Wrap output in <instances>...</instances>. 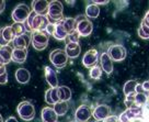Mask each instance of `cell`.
<instances>
[{"mask_svg":"<svg viewBox=\"0 0 149 122\" xmlns=\"http://www.w3.org/2000/svg\"><path fill=\"white\" fill-rule=\"evenodd\" d=\"M76 31L80 36H89L93 31V24L86 15L76 18Z\"/></svg>","mask_w":149,"mask_h":122,"instance_id":"obj_3","label":"cell"},{"mask_svg":"<svg viewBox=\"0 0 149 122\" xmlns=\"http://www.w3.org/2000/svg\"><path fill=\"white\" fill-rule=\"evenodd\" d=\"M148 101V97L145 93H139V94H135V103L137 107H141L146 104Z\"/></svg>","mask_w":149,"mask_h":122,"instance_id":"obj_32","label":"cell"},{"mask_svg":"<svg viewBox=\"0 0 149 122\" xmlns=\"http://www.w3.org/2000/svg\"><path fill=\"white\" fill-rule=\"evenodd\" d=\"M124 113L126 114V117L128 118V120L130 122L134 121V120H137V119H140L143 117V110L140 107H132V108H127L124 111Z\"/></svg>","mask_w":149,"mask_h":122,"instance_id":"obj_19","label":"cell"},{"mask_svg":"<svg viewBox=\"0 0 149 122\" xmlns=\"http://www.w3.org/2000/svg\"><path fill=\"white\" fill-rule=\"evenodd\" d=\"M5 122H18V120H17L14 117H9Z\"/></svg>","mask_w":149,"mask_h":122,"instance_id":"obj_44","label":"cell"},{"mask_svg":"<svg viewBox=\"0 0 149 122\" xmlns=\"http://www.w3.org/2000/svg\"><path fill=\"white\" fill-rule=\"evenodd\" d=\"M99 14H100V8H99V6L94 5V4L87 6V8H86V17L87 18L95 19V18L99 17Z\"/></svg>","mask_w":149,"mask_h":122,"instance_id":"obj_27","label":"cell"},{"mask_svg":"<svg viewBox=\"0 0 149 122\" xmlns=\"http://www.w3.org/2000/svg\"><path fill=\"white\" fill-rule=\"evenodd\" d=\"M44 74H45V78H46L47 84L51 86L52 88L54 87H58V78H57V74L56 72L51 68L49 66H45L44 68Z\"/></svg>","mask_w":149,"mask_h":122,"instance_id":"obj_15","label":"cell"},{"mask_svg":"<svg viewBox=\"0 0 149 122\" xmlns=\"http://www.w3.org/2000/svg\"><path fill=\"white\" fill-rule=\"evenodd\" d=\"M63 24L68 34L76 31V18H64Z\"/></svg>","mask_w":149,"mask_h":122,"instance_id":"obj_29","label":"cell"},{"mask_svg":"<svg viewBox=\"0 0 149 122\" xmlns=\"http://www.w3.org/2000/svg\"><path fill=\"white\" fill-rule=\"evenodd\" d=\"M11 28L13 30L15 36H20V35H23L25 33H28L24 23H15V22H14V23L11 25Z\"/></svg>","mask_w":149,"mask_h":122,"instance_id":"obj_31","label":"cell"},{"mask_svg":"<svg viewBox=\"0 0 149 122\" xmlns=\"http://www.w3.org/2000/svg\"><path fill=\"white\" fill-rule=\"evenodd\" d=\"M59 101H68L71 98V90L67 86H58L57 87Z\"/></svg>","mask_w":149,"mask_h":122,"instance_id":"obj_24","label":"cell"},{"mask_svg":"<svg viewBox=\"0 0 149 122\" xmlns=\"http://www.w3.org/2000/svg\"><path fill=\"white\" fill-rule=\"evenodd\" d=\"M49 24V21L46 15L37 14L32 11L29 15L28 20L24 22L26 32H34V31H45L46 27Z\"/></svg>","mask_w":149,"mask_h":122,"instance_id":"obj_1","label":"cell"},{"mask_svg":"<svg viewBox=\"0 0 149 122\" xmlns=\"http://www.w3.org/2000/svg\"><path fill=\"white\" fill-rule=\"evenodd\" d=\"M31 12L32 11L29 8L28 5L20 4V5H18L14 8V10L11 13V17H12V19H13L15 23H24L28 20L29 15H30Z\"/></svg>","mask_w":149,"mask_h":122,"instance_id":"obj_7","label":"cell"},{"mask_svg":"<svg viewBox=\"0 0 149 122\" xmlns=\"http://www.w3.org/2000/svg\"><path fill=\"white\" fill-rule=\"evenodd\" d=\"M17 111L19 117L23 121H31L35 117V108L30 101H22L19 103Z\"/></svg>","mask_w":149,"mask_h":122,"instance_id":"obj_5","label":"cell"},{"mask_svg":"<svg viewBox=\"0 0 149 122\" xmlns=\"http://www.w3.org/2000/svg\"><path fill=\"white\" fill-rule=\"evenodd\" d=\"M70 122H77V121H76V120H74V121H70Z\"/></svg>","mask_w":149,"mask_h":122,"instance_id":"obj_48","label":"cell"},{"mask_svg":"<svg viewBox=\"0 0 149 122\" xmlns=\"http://www.w3.org/2000/svg\"><path fill=\"white\" fill-rule=\"evenodd\" d=\"M6 73H7V68H6V66L1 67V68H0V75H3V74H6Z\"/></svg>","mask_w":149,"mask_h":122,"instance_id":"obj_45","label":"cell"},{"mask_svg":"<svg viewBox=\"0 0 149 122\" xmlns=\"http://www.w3.org/2000/svg\"><path fill=\"white\" fill-rule=\"evenodd\" d=\"M48 6H49L48 1H45V0H35V1H32V11H34L37 14L46 15L47 11H48Z\"/></svg>","mask_w":149,"mask_h":122,"instance_id":"obj_13","label":"cell"},{"mask_svg":"<svg viewBox=\"0 0 149 122\" xmlns=\"http://www.w3.org/2000/svg\"><path fill=\"white\" fill-rule=\"evenodd\" d=\"M138 83L136 80H128L126 81L124 87H123V93L125 96H128V95L132 94H136V87H137Z\"/></svg>","mask_w":149,"mask_h":122,"instance_id":"obj_28","label":"cell"},{"mask_svg":"<svg viewBox=\"0 0 149 122\" xmlns=\"http://www.w3.org/2000/svg\"><path fill=\"white\" fill-rule=\"evenodd\" d=\"M31 42H32L31 36L29 35L28 33H25V34H23V35L15 36L12 43H13L14 48H19V50H28V47Z\"/></svg>","mask_w":149,"mask_h":122,"instance_id":"obj_12","label":"cell"},{"mask_svg":"<svg viewBox=\"0 0 149 122\" xmlns=\"http://www.w3.org/2000/svg\"><path fill=\"white\" fill-rule=\"evenodd\" d=\"M100 62H101L102 71L105 72L107 75L112 74V72H113V61L111 60V57L109 56L107 53H102V54H101Z\"/></svg>","mask_w":149,"mask_h":122,"instance_id":"obj_17","label":"cell"},{"mask_svg":"<svg viewBox=\"0 0 149 122\" xmlns=\"http://www.w3.org/2000/svg\"><path fill=\"white\" fill-rule=\"evenodd\" d=\"M42 122H57L58 116L52 107H44L41 112Z\"/></svg>","mask_w":149,"mask_h":122,"instance_id":"obj_14","label":"cell"},{"mask_svg":"<svg viewBox=\"0 0 149 122\" xmlns=\"http://www.w3.org/2000/svg\"><path fill=\"white\" fill-rule=\"evenodd\" d=\"M2 39L5 40L6 42H13L14 38H15V34H14L13 30L11 28V25L10 27H5V28L1 29V34H0Z\"/></svg>","mask_w":149,"mask_h":122,"instance_id":"obj_26","label":"cell"},{"mask_svg":"<svg viewBox=\"0 0 149 122\" xmlns=\"http://www.w3.org/2000/svg\"><path fill=\"white\" fill-rule=\"evenodd\" d=\"M65 53L68 58H77L81 53V47L78 43H69L66 44Z\"/></svg>","mask_w":149,"mask_h":122,"instance_id":"obj_16","label":"cell"},{"mask_svg":"<svg viewBox=\"0 0 149 122\" xmlns=\"http://www.w3.org/2000/svg\"><path fill=\"white\" fill-rule=\"evenodd\" d=\"M91 117H92V111L90 107L86 104L78 107L74 112V119L77 122H88Z\"/></svg>","mask_w":149,"mask_h":122,"instance_id":"obj_10","label":"cell"},{"mask_svg":"<svg viewBox=\"0 0 149 122\" xmlns=\"http://www.w3.org/2000/svg\"><path fill=\"white\" fill-rule=\"evenodd\" d=\"M8 83V73L0 75V85H6Z\"/></svg>","mask_w":149,"mask_h":122,"instance_id":"obj_37","label":"cell"},{"mask_svg":"<svg viewBox=\"0 0 149 122\" xmlns=\"http://www.w3.org/2000/svg\"><path fill=\"white\" fill-rule=\"evenodd\" d=\"M6 8V1H3V0H0V13L5 10Z\"/></svg>","mask_w":149,"mask_h":122,"instance_id":"obj_42","label":"cell"},{"mask_svg":"<svg viewBox=\"0 0 149 122\" xmlns=\"http://www.w3.org/2000/svg\"><path fill=\"white\" fill-rule=\"evenodd\" d=\"M141 87H143L144 91H149V80H147V81H144V83L141 84Z\"/></svg>","mask_w":149,"mask_h":122,"instance_id":"obj_40","label":"cell"},{"mask_svg":"<svg viewBox=\"0 0 149 122\" xmlns=\"http://www.w3.org/2000/svg\"><path fill=\"white\" fill-rule=\"evenodd\" d=\"M12 53H13V48L10 45L0 47V57L3 61L5 65L8 64L10 61H12Z\"/></svg>","mask_w":149,"mask_h":122,"instance_id":"obj_23","label":"cell"},{"mask_svg":"<svg viewBox=\"0 0 149 122\" xmlns=\"http://www.w3.org/2000/svg\"><path fill=\"white\" fill-rule=\"evenodd\" d=\"M102 73H103L102 67L99 65H95L90 68V71H89V76H90V78H92V79L98 80L101 78Z\"/></svg>","mask_w":149,"mask_h":122,"instance_id":"obj_30","label":"cell"},{"mask_svg":"<svg viewBox=\"0 0 149 122\" xmlns=\"http://www.w3.org/2000/svg\"><path fill=\"white\" fill-rule=\"evenodd\" d=\"M0 34H1V29H0Z\"/></svg>","mask_w":149,"mask_h":122,"instance_id":"obj_49","label":"cell"},{"mask_svg":"<svg viewBox=\"0 0 149 122\" xmlns=\"http://www.w3.org/2000/svg\"><path fill=\"white\" fill-rule=\"evenodd\" d=\"M0 122H5V121H3V118H2V116H1V114H0Z\"/></svg>","mask_w":149,"mask_h":122,"instance_id":"obj_47","label":"cell"},{"mask_svg":"<svg viewBox=\"0 0 149 122\" xmlns=\"http://www.w3.org/2000/svg\"><path fill=\"white\" fill-rule=\"evenodd\" d=\"M103 122H118V118L116 116H109L105 120H103Z\"/></svg>","mask_w":149,"mask_h":122,"instance_id":"obj_38","label":"cell"},{"mask_svg":"<svg viewBox=\"0 0 149 122\" xmlns=\"http://www.w3.org/2000/svg\"><path fill=\"white\" fill-rule=\"evenodd\" d=\"M31 78V74L26 68H18L15 72V79L20 84H28Z\"/></svg>","mask_w":149,"mask_h":122,"instance_id":"obj_20","label":"cell"},{"mask_svg":"<svg viewBox=\"0 0 149 122\" xmlns=\"http://www.w3.org/2000/svg\"><path fill=\"white\" fill-rule=\"evenodd\" d=\"M138 36L141 39H144V40H147L149 39V28L144 23V22H141L140 23V27L138 28Z\"/></svg>","mask_w":149,"mask_h":122,"instance_id":"obj_33","label":"cell"},{"mask_svg":"<svg viewBox=\"0 0 149 122\" xmlns=\"http://www.w3.org/2000/svg\"><path fill=\"white\" fill-rule=\"evenodd\" d=\"M107 54L111 57L112 61L114 62H122L126 58L127 55V51L126 48L121 44H114L111 45L107 50Z\"/></svg>","mask_w":149,"mask_h":122,"instance_id":"obj_8","label":"cell"},{"mask_svg":"<svg viewBox=\"0 0 149 122\" xmlns=\"http://www.w3.org/2000/svg\"><path fill=\"white\" fill-rule=\"evenodd\" d=\"M141 22H144V23L149 28V11L146 14H145L144 19H143V21H141Z\"/></svg>","mask_w":149,"mask_h":122,"instance_id":"obj_39","label":"cell"},{"mask_svg":"<svg viewBox=\"0 0 149 122\" xmlns=\"http://www.w3.org/2000/svg\"><path fill=\"white\" fill-rule=\"evenodd\" d=\"M68 108H69V106H68L67 101H58L53 106V109L55 110V112L57 113L58 117L59 116H65L68 111Z\"/></svg>","mask_w":149,"mask_h":122,"instance_id":"obj_25","label":"cell"},{"mask_svg":"<svg viewBox=\"0 0 149 122\" xmlns=\"http://www.w3.org/2000/svg\"><path fill=\"white\" fill-rule=\"evenodd\" d=\"M63 11H64V7H63V4L57 1V0H54V1H51L49 2V6H48V11H47V19L49 21V23H57L61 20L64 19L63 18Z\"/></svg>","mask_w":149,"mask_h":122,"instance_id":"obj_2","label":"cell"},{"mask_svg":"<svg viewBox=\"0 0 149 122\" xmlns=\"http://www.w3.org/2000/svg\"><path fill=\"white\" fill-rule=\"evenodd\" d=\"M79 39H80V35L78 34L77 31H74V32L70 33V34L67 35L65 42H66V44H69V43H78L79 42Z\"/></svg>","mask_w":149,"mask_h":122,"instance_id":"obj_34","label":"cell"},{"mask_svg":"<svg viewBox=\"0 0 149 122\" xmlns=\"http://www.w3.org/2000/svg\"><path fill=\"white\" fill-rule=\"evenodd\" d=\"M68 33L66 32L65 28H64V24H63V20L57 22L56 23V29H55V33H54V38L58 41H65L66 38H67Z\"/></svg>","mask_w":149,"mask_h":122,"instance_id":"obj_22","label":"cell"},{"mask_svg":"<svg viewBox=\"0 0 149 122\" xmlns=\"http://www.w3.org/2000/svg\"><path fill=\"white\" fill-rule=\"evenodd\" d=\"M28 57V50H19V48H13L12 53V61L18 63V64H23L26 61Z\"/></svg>","mask_w":149,"mask_h":122,"instance_id":"obj_21","label":"cell"},{"mask_svg":"<svg viewBox=\"0 0 149 122\" xmlns=\"http://www.w3.org/2000/svg\"><path fill=\"white\" fill-rule=\"evenodd\" d=\"M125 104L127 106V108H132V107H136V103H135V94H132L126 96L125 98Z\"/></svg>","mask_w":149,"mask_h":122,"instance_id":"obj_35","label":"cell"},{"mask_svg":"<svg viewBox=\"0 0 149 122\" xmlns=\"http://www.w3.org/2000/svg\"><path fill=\"white\" fill-rule=\"evenodd\" d=\"M99 61V52L95 48H91L84 53L82 57V64L87 68H91L93 66L98 65Z\"/></svg>","mask_w":149,"mask_h":122,"instance_id":"obj_9","label":"cell"},{"mask_svg":"<svg viewBox=\"0 0 149 122\" xmlns=\"http://www.w3.org/2000/svg\"><path fill=\"white\" fill-rule=\"evenodd\" d=\"M55 29H56L55 23H49L46 27V29H45V31H44V32L46 33L47 35H54V33H55Z\"/></svg>","mask_w":149,"mask_h":122,"instance_id":"obj_36","label":"cell"},{"mask_svg":"<svg viewBox=\"0 0 149 122\" xmlns=\"http://www.w3.org/2000/svg\"><path fill=\"white\" fill-rule=\"evenodd\" d=\"M3 66H6L5 63H3V61H2V60H1V57H0V68H1V67H3Z\"/></svg>","mask_w":149,"mask_h":122,"instance_id":"obj_46","label":"cell"},{"mask_svg":"<svg viewBox=\"0 0 149 122\" xmlns=\"http://www.w3.org/2000/svg\"><path fill=\"white\" fill-rule=\"evenodd\" d=\"M110 113H111V109H110L109 106H107V104H99V106H97L95 108L93 109L92 116L97 121H103L109 116H111Z\"/></svg>","mask_w":149,"mask_h":122,"instance_id":"obj_11","label":"cell"},{"mask_svg":"<svg viewBox=\"0 0 149 122\" xmlns=\"http://www.w3.org/2000/svg\"><path fill=\"white\" fill-rule=\"evenodd\" d=\"M139 93H144V89H143V87H141V85H137V87H136V94H139Z\"/></svg>","mask_w":149,"mask_h":122,"instance_id":"obj_43","label":"cell"},{"mask_svg":"<svg viewBox=\"0 0 149 122\" xmlns=\"http://www.w3.org/2000/svg\"><path fill=\"white\" fill-rule=\"evenodd\" d=\"M59 101V97H58V91H57V87L54 88H49L45 91V102L48 104H55Z\"/></svg>","mask_w":149,"mask_h":122,"instance_id":"obj_18","label":"cell"},{"mask_svg":"<svg viewBox=\"0 0 149 122\" xmlns=\"http://www.w3.org/2000/svg\"><path fill=\"white\" fill-rule=\"evenodd\" d=\"M92 4L97 6H100V5H107L109 4V1H105V0H103V1H100V0H95V1H93Z\"/></svg>","mask_w":149,"mask_h":122,"instance_id":"obj_41","label":"cell"},{"mask_svg":"<svg viewBox=\"0 0 149 122\" xmlns=\"http://www.w3.org/2000/svg\"><path fill=\"white\" fill-rule=\"evenodd\" d=\"M32 40V45L36 51H43L45 50L48 45L49 41V35H47L44 31H34L31 35Z\"/></svg>","mask_w":149,"mask_h":122,"instance_id":"obj_4","label":"cell"},{"mask_svg":"<svg viewBox=\"0 0 149 122\" xmlns=\"http://www.w3.org/2000/svg\"><path fill=\"white\" fill-rule=\"evenodd\" d=\"M49 61H51V63L55 66L56 68L61 69V68H64L67 65L68 56L66 55L65 50L56 48V50L51 52V54H49Z\"/></svg>","mask_w":149,"mask_h":122,"instance_id":"obj_6","label":"cell"}]
</instances>
